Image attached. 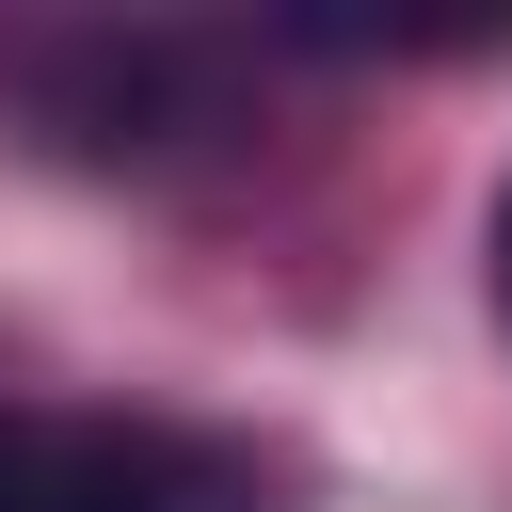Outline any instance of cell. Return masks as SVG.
Returning <instances> with one entry per match:
<instances>
[{"mask_svg": "<svg viewBox=\"0 0 512 512\" xmlns=\"http://www.w3.org/2000/svg\"><path fill=\"white\" fill-rule=\"evenodd\" d=\"M48 512H272V480L208 432L96 416V432H48Z\"/></svg>", "mask_w": 512, "mask_h": 512, "instance_id": "1", "label": "cell"}, {"mask_svg": "<svg viewBox=\"0 0 512 512\" xmlns=\"http://www.w3.org/2000/svg\"><path fill=\"white\" fill-rule=\"evenodd\" d=\"M496 320H512V192H496Z\"/></svg>", "mask_w": 512, "mask_h": 512, "instance_id": "3", "label": "cell"}, {"mask_svg": "<svg viewBox=\"0 0 512 512\" xmlns=\"http://www.w3.org/2000/svg\"><path fill=\"white\" fill-rule=\"evenodd\" d=\"M0 512H48V432L0 416Z\"/></svg>", "mask_w": 512, "mask_h": 512, "instance_id": "2", "label": "cell"}]
</instances>
